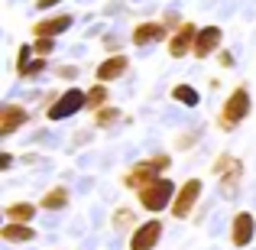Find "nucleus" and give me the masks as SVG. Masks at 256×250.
I'll list each match as a JSON object with an SVG mask.
<instances>
[{
    "instance_id": "9",
    "label": "nucleus",
    "mask_w": 256,
    "mask_h": 250,
    "mask_svg": "<svg viewBox=\"0 0 256 250\" xmlns=\"http://www.w3.org/2000/svg\"><path fill=\"white\" fill-rule=\"evenodd\" d=\"M32 120L30 107L16 104V101H6L4 107H0V140H10L16 130H23L26 124Z\"/></svg>"
},
{
    "instance_id": "3",
    "label": "nucleus",
    "mask_w": 256,
    "mask_h": 250,
    "mask_svg": "<svg viewBox=\"0 0 256 250\" xmlns=\"http://www.w3.org/2000/svg\"><path fill=\"white\" fill-rule=\"evenodd\" d=\"M175 192H178V185H172V182L162 175L159 182H152V185H146L143 192H136V201H140L143 211H150L152 218H159L162 211H169V208H172Z\"/></svg>"
},
{
    "instance_id": "5",
    "label": "nucleus",
    "mask_w": 256,
    "mask_h": 250,
    "mask_svg": "<svg viewBox=\"0 0 256 250\" xmlns=\"http://www.w3.org/2000/svg\"><path fill=\"white\" fill-rule=\"evenodd\" d=\"M78 111H88V91L82 88H68V91H58V98L52 101V107L46 111L49 120H65Z\"/></svg>"
},
{
    "instance_id": "10",
    "label": "nucleus",
    "mask_w": 256,
    "mask_h": 250,
    "mask_svg": "<svg viewBox=\"0 0 256 250\" xmlns=\"http://www.w3.org/2000/svg\"><path fill=\"white\" fill-rule=\"evenodd\" d=\"M198 23H192V20H185V23L178 26V30L169 36V43H166V52H169V59H185L192 56L194 49V39H198Z\"/></svg>"
},
{
    "instance_id": "11",
    "label": "nucleus",
    "mask_w": 256,
    "mask_h": 250,
    "mask_svg": "<svg viewBox=\"0 0 256 250\" xmlns=\"http://www.w3.org/2000/svg\"><path fill=\"white\" fill-rule=\"evenodd\" d=\"M230 247H237V250H246L253 244V237H256V218H253V211H237L230 218Z\"/></svg>"
},
{
    "instance_id": "22",
    "label": "nucleus",
    "mask_w": 256,
    "mask_h": 250,
    "mask_svg": "<svg viewBox=\"0 0 256 250\" xmlns=\"http://www.w3.org/2000/svg\"><path fill=\"white\" fill-rule=\"evenodd\" d=\"M32 59H36V49H32V43H23V46L16 49V59H13V69H16V78L26 72V65H30Z\"/></svg>"
},
{
    "instance_id": "17",
    "label": "nucleus",
    "mask_w": 256,
    "mask_h": 250,
    "mask_svg": "<svg viewBox=\"0 0 256 250\" xmlns=\"http://www.w3.org/2000/svg\"><path fill=\"white\" fill-rule=\"evenodd\" d=\"M0 240L4 244H32L36 240V227L32 224H0Z\"/></svg>"
},
{
    "instance_id": "7",
    "label": "nucleus",
    "mask_w": 256,
    "mask_h": 250,
    "mask_svg": "<svg viewBox=\"0 0 256 250\" xmlns=\"http://www.w3.org/2000/svg\"><path fill=\"white\" fill-rule=\"evenodd\" d=\"M169 26L162 20H140L136 26L130 30V43L136 49H146V46H156V43H169Z\"/></svg>"
},
{
    "instance_id": "19",
    "label": "nucleus",
    "mask_w": 256,
    "mask_h": 250,
    "mask_svg": "<svg viewBox=\"0 0 256 250\" xmlns=\"http://www.w3.org/2000/svg\"><path fill=\"white\" fill-rule=\"evenodd\" d=\"M120 120H124V111L114 107V104H107V107H100V111H94L91 127H94V130H110V127H117Z\"/></svg>"
},
{
    "instance_id": "4",
    "label": "nucleus",
    "mask_w": 256,
    "mask_h": 250,
    "mask_svg": "<svg viewBox=\"0 0 256 250\" xmlns=\"http://www.w3.org/2000/svg\"><path fill=\"white\" fill-rule=\"evenodd\" d=\"M201 195H204V182H201V179H185L178 185V192H175V201H172L169 214L175 221H188L194 211H198Z\"/></svg>"
},
{
    "instance_id": "14",
    "label": "nucleus",
    "mask_w": 256,
    "mask_h": 250,
    "mask_svg": "<svg viewBox=\"0 0 256 250\" xmlns=\"http://www.w3.org/2000/svg\"><path fill=\"white\" fill-rule=\"evenodd\" d=\"M244 172H246V166H244V159L237 156V163H234V166L218 179V192H220V198H234V195L240 192V185H244Z\"/></svg>"
},
{
    "instance_id": "20",
    "label": "nucleus",
    "mask_w": 256,
    "mask_h": 250,
    "mask_svg": "<svg viewBox=\"0 0 256 250\" xmlns=\"http://www.w3.org/2000/svg\"><path fill=\"white\" fill-rule=\"evenodd\" d=\"M110 104V91H107V85H100V82H94L91 88H88V111H100V107H107Z\"/></svg>"
},
{
    "instance_id": "8",
    "label": "nucleus",
    "mask_w": 256,
    "mask_h": 250,
    "mask_svg": "<svg viewBox=\"0 0 256 250\" xmlns=\"http://www.w3.org/2000/svg\"><path fill=\"white\" fill-rule=\"evenodd\" d=\"M224 49V30L214 23L201 26L198 30V39H194V49H192V59H198V62H204V59L218 56V52Z\"/></svg>"
},
{
    "instance_id": "30",
    "label": "nucleus",
    "mask_w": 256,
    "mask_h": 250,
    "mask_svg": "<svg viewBox=\"0 0 256 250\" xmlns=\"http://www.w3.org/2000/svg\"><path fill=\"white\" fill-rule=\"evenodd\" d=\"M218 62H220V69H230V65H234V56H230L227 49H220V52H218Z\"/></svg>"
},
{
    "instance_id": "32",
    "label": "nucleus",
    "mask_w": 256,
    "mask_h": 250,
    "mask_svg": "<svg viewBox=\"0 0 256 250\" xmlns=\"http://www.w3.org/2000/svg\"><path fill=\"white\" fill-rule=\"evenodd\" d=\"M13 166V153H4V156H0V169H4V172H6V169H10Z\"/></svg>"
},
{
    "instance_id": "28",
    "label": "nucleus",
    "mask_w": 256,
    "mask_h": 250,
    "mask_svg": "<svg viewBox=\"0 0 256 250\" xmlns=\"http://www.w3.org/2000/svg\"><path fill=\"white\" fill-rule=\"evenodd\" d=\"M162 23L169 26V33H175V30H178L182 23H185V20H182V13H175V10H169V13H162Z\"/></svg>"
},
{
    "instance_id": "18",
    "label": "nucleus",
    "mask_w": 256,
    "mask_h": 250,
    "mask_svg": "<svg viewBox=\"0 0 256 250\" xmlns=\"http://www.w3.org/2000/svg\"><path fill=\"white\" fill-rule=\"evenodd\" d=\"M136 224H140V218H136V211H133L130 205H117L110 211V227L114 231H133Z\"/></svg>"
},
{
    "instance_id": "23",
    "label": "nucleus",
    "mask_w": 256,
    "mask_h": 250,
    "mask_svg": "<svg viewBox=\"0 0 256 250\" xmlns=\"http://www.w3.org/2000/svg\"><path fill=\"white\" fill-rule=\"evenodd\" d=\"M234 163H237V156H234V153H227V150L218 153V156H214V163H211V175H214V179H220V175H224Z\"/></svg>"
},
{
    "instance_id": "15",
    "label": "nucleus",
    "mask_w": 256,
    "mask_h": 250,
    "mask_svg": "<svg viewBox=\"0 0 256 250\" xmlns=\"http://www.w3.org/2000/svg\"><path fill=\"white\" fill-rule=\"evenodd\" d=\"M36 211H39L36 201H6L4 205V221H10V224H32Z\"/></svg>"
},
{
    "instance_id": "1",
    "label": "nucleus",
    "mask_w": 256,
    "mask_h": 250,
    "mask_svg": "<svg viewBox=\"0 0 256 250\" xmlns=\"http://www.w3.org/2000/svg\"><path fill=\"white\" fill-rule=\"evenodd\" d=\"M169 169H172V156H169V153H152V156L133 163L126 172H120V185L130 188V192H143L146 185H152V182L162 179Z\"/></svg>"
},
{
    "instance_id": "16",
    "label": "nucleus",
    "mask_w": 256,
    "mask_h": 250,
    "mask_svg": "<svg viewBox=\"0 0 256 250\" xmlns=\"http://www.w3.org/2000/svg\"><path fill=\"white\" fill-rule=\"evenodd\" d=\"M72 205V188L68 185H52L42 192V198H39V208L42 211H65V208Z\"/></svg>"
},
{
    "instance_id": "21",
    "label": "nucleus",
    "mask_w": 256,
    "mask_h": 250,
    "mask_svg": "<svg viewBox=\"0 0 256 250\" xmlns=\"http://www.w3.org/2000/svg\"><path fill=\"white\" fill-rule=\"evenodd\" d=\"M172 101H178V104H185V107H198L201 104V94L194 91L192 85H175L172 88Z\"/></svg>"
},
{
    "instance_id": "26",
    "label": "nucleus",
    "mask_w": 256,
    "mask_h": 250,
    "mask_svg": "<svg viewBox=\"0 0 256 250\" xmlns=\"http://www.w3.org/2000/svg\"><path fill=\"white\" fill-rule=\"evenodd\" d=\"M194 140H198V133H192V130H185V133H178L175 137V150H182V153H188L194 146Z\"/></svg>"
},
{
    "instance_id": "24",
    "label": "nucleus",
    "mask_w": 256,
    "mask_h": 250,
    "mask_svg": "<svg viewBox=\"0 0 256 250\" xmlns=\"http://www.w3.org/2000/svg\"><path fill=\"white\" fill-rule=\"evenodd\" d=\"M46 62H49V59L36 56V59H32L30 65H26V72H23V75H20V78H23V82H32V78H39V75H42V72H46Z\"/></svg>"
},
{
    "instance_id": "27",
    "label": "nucleus",
    "mask_w": 256,
    "mask_h": 250,
    "mask_svg": "<svg viewBox=\"0 0 256 250\" xmlns=\"http://www.w3.org/2000/svg\"><path fill=\"white\" fill-rule=\"evenodd\" d=\"M100 49H104V56H120L124 43H120L117 36H107V39H100Z\"/></svg>"
},
{
    "instance_id": "6",
    "label": "nucleus",
    "mask_w": 256,
    "mask_h": 250,
    "mask_svg": "<svg viewBox=\"0 0 256 250\" xmlns=\"http://www.w3.org/2000/svg\"><path fill=\"white\" fill-rule=\"evenodd\" d=\"M162 234H166V224L159 218L140 221V224L130 231V250H156L162 244Z\"/></svg>"
},
{
    "instance_id": "25",
    "label": "nucleus",
    "mask_w": 256,
    "mask_h": 250,
    "mask_svg": "<svg viewBox=\"0 0 256 250\" xmlns=\"http://www.w3.org/2000/svg\"><path fill=\"white\" fill-rule=\"evenodd\" d=\"M32 49H36V56L49 59L56 52V39H32Z\"/></svg>"
},
{
    "instance_id": "2",
    "label": "nucleus",
    "mask_w": 256,
    "mask_h": 250,
    "mask_svg": "<svg viewBox=\"0 0 256 250\" xmlns=\"http://www.w3.org/2000/svg\"><path fill=\"white\" fill-rule=\"evenodd\" d=\"M250 111H253L250 85L240 82L224 101H220V111H218V130H220V133H234L246 117H250Z\"/></svg>"
},
{
    "instance_id": "13",
    "label": "nucleus",
    "mask_w": 256,
    "mask_h": 250,
    "mask_svg": "<svg viewBox=\"0 0 256 250\" xmlns=\"http://www.w3.org/2000/svg\"><path fill=\"white\" fill-rule=\"evenodd\" d=\"M126 69H130V59H126L124 52H120V56H104L100 65L94 69V82H100V85L120 82V78L126 75Z\"/></svg>"
},
{
    "instance_id": "29",
    "label": "nucleus",
    "mask_w": 256,
    "mask_h": 250,
    "mask_svg": "<svg viewBox=\"0 0 256 250\" xmlns=\"http://www.w3.org/2000/svg\"><path fill=\"white\" fill-rule=\"evenodd\" d=\"M56 75L62 78V82H75V78H78V69H75V65H58Z\"/></svg>"
},
{
    "instance_id": "12",
    "label": "nucleus",
    "mask_w": 256,
    "mask_h": 250,
    "mask_svg": "<svg viewBox=\"0 0 256 250\" xmlns=\"http://www.w3.org/2000/svg\"><path fill=\"white\" fill-rule=\"evenodd\" d=\"M72 26H75V17L72 13H56V17H42L32 23V39H56L62 36V33H68Z\"/></svg>"
},
{
    "instance_id": "31",
    "label": "nucleus",
    "mask_w": 256,
    "mask_h": 250,
    "mask_svg": "<svg viewBox=\"0 0 256 250\" xmlns=\"http://www.w3.org/2000/svg\"><path fill=\"white\" fill-rule=\"evenodd\" d=\"M62 0H36V10H52V7H58Z\"/></svg>"
}]
</instances>
